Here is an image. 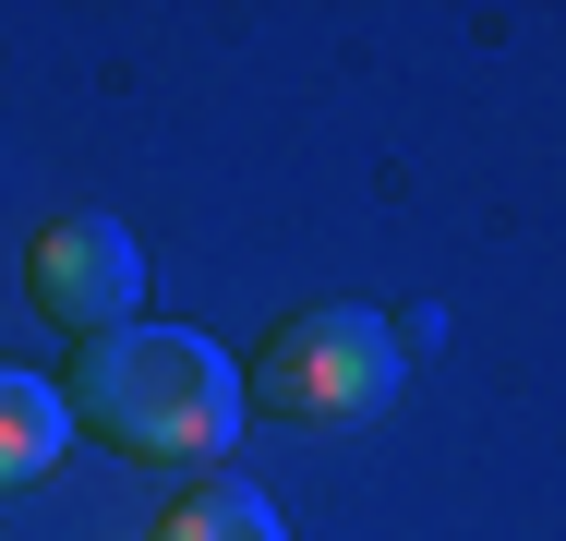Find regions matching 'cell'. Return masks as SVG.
Instances as JSON below:
<instances>
[{
  "label": "cell",
  "mask_w": 566,
  "mask_h": 541,
  "mask_svg": "<svg viewBox=\"0 0 566 541\" xmlns=\"http://www.w3.org/2000/svg\"><path fill=\"white\" fill-rule=\"evenodd\" d=\"M61 445H73V410H61V385L0 361V494L49 481V457H61Z\"/></svg>",
  "instance_id": "cell-5"
},
{
  "label": "cell",
  "mask_w": 566,
  "mask_h": 541,
  "mask_svg": "<svg viewBox=\"0 0 566 541\" xmlns=\"http://www.w3.org/2000/svg\"><path fill=\"white\" fill-rule=\"evenodd\" d=\"M434 337H447V314H434V301H410V314L386 325V349H398V361H410V349H434Z\"/></svg>",
  "instance_id": "cell-6"
},
{
  "label": "cell",
  "mask_w": 566,
  "mask_h": 541,
  "mask_svg": "<svg viewBox=\"0 0 566 541\" xmlns=\"http://www.w3.org/2000/svg\"><path fill=\"white\" fill-rule=\"evenodd\" d=\"M24 301L61 325V337H109L145 314V253L120 216H49L36 253H24Z\"/></svg>",
  "instance_id": "cell-3"
},
{
  "label": "cell",
  "mask_w": 566,
  "mask_h": 541,
  "mask_svg": "<svg viewBox=\"0 0 566 541\" xmlns=\"http://www.w3.org/2000/svg\"><path fill=\"white\" fill-rule=\"evenodd\" d=\"M61 410L85 433H109L120 457H157V469H218L241 410V361L193 325H109V337H73V373H61Z\"/></svg>",
  "instance_id": "cell-1"
},
{
  "label": "cell",
  "mask_w": 566,
  "mask_h": 541,
  "mask_svg": "<svg viewBox=\"0 0 566 541\" xmlns=\"http://www.w3.org/2000/svg\"><path fill=\"white\" fill-rule=\"evenodd\" d=\"M145 541H290V530H277V506H265L241 469H193V481L157 506V530H145Z\"/></svg>",
  "instance_id": "cell-4"
},
{
  "label": "cell",
  "mask_w": 566,
  "mask_h": 541,
  "mask_svg": "<svg viewBox=\"0 0 566 541\" xmlns=\"http://www.w3.org/2000/svg\"><path fill=\"white\" fill-rule=\"evenodd\" d=\"M386 385H398V349H386V314H361V301H302V314L265 325V349L241 361V410L302 422V433L374 422Z\"/></svg>",
  "instance_id": "cell-2"
}]
</instances>
